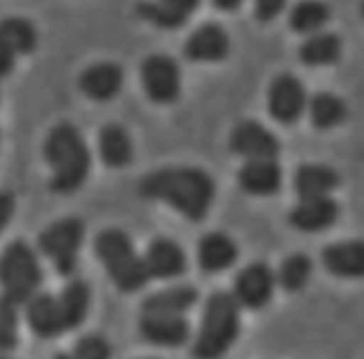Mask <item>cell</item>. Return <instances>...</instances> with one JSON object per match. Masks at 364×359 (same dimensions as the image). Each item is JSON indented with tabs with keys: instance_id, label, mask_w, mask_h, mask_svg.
Here are the masks:
<instances>
[{
	"instance_id": "f546056e",
	"label": "cell",
	"mask_w": 364,
	"mask_h": 359,
	"mask_svg": "<svg viewBox=\"0 0 364 359\" xmlns=\"http://www.w3.org/2000/svg\"><path fill=\"white\" fill-rule=\"evenodd\" d=\"M19 343L17 332V311L15 305L0 297V351H11Z\"/></svg>"
},
{
	"instance_id": "4fadbf2b",
	"label": "cell",
	"mask_w": 364,
	"mask_h": 359,
	"mask_svg": "<svg viewBox=\"0 0 364 359\" xmlns=\"http://www.w3.org/2000/svg\"><path fill=\"white\" fill-rule=\"evenodd\" d=\"M80 90L97 103H107L115 99L122 92L124 86V72L117 63H95L86 67L80 79H77Z\"/></svg>"
},
{
	"instance_id": "1f68e13d",
	"label": "cell",
	"mask_w": 364,
	"mask_h": 359,
	"mask_svg": "<svg viewBox=\"0 0 364 359\" xmlns=\"http://www.w3.org/2000/svg\"><path fill=\"white\" fill-rule=\"evenodd\" d=\"M287 6V0H255V17L257 21H274Z\"/></svg>"
},
{
	"instance_id": "4316f807",
	"label": "cell",
	"mask_w": 364,
	"mask_h": 359,
	"mask_svg": "<svg viewBox=\"0 0 364 359\" xmlns=\"http://www.w3.org/2000/svg\"><path fill=\"white\" fill-rule=\"evenodd\" d=\"M57 299H59V307H61L65 330H73L86 320L88 307H90V288H88L86 282L73 280L63 288V292Z\"/></svg>"
},
{
	"instance_id": "d590c367",
	"label": "cell",
	"mask_w": 364,
	"mask_h": 359,
	"mask_svg": "<svg viewBox=\"0 0 364 359\" xmlns=\"http://www.w3.org/2000/svg\"><path fill=\"white\" fill-rule=\"evenodd\" d=\"M360 13H363V17H364V2H363V6H360Z\"/></svg>"
},
{
	"instance_id": "9a60e30c",
	"label": "cell",
	"mask_w": 364,
	"mask_h": 359,
	"mask_svg": "<svg viewBox=\"0 0 364 359\" xmlns=\"http://www.w3.org/2000/svg\"><path fill=\"white\" fill-rule=\"evenodd\" d=\"M145 265L149 278H178L186 272V255L178 243L170 238H155L146 249Z\"/></svg>"
},
{
	"instance_id": "2e32d148",
	"label": "cell",
	"mask_w": 364,
	"mask_h": 359,
	"mask_svg": "<svg viewBox=\"0 0 364 359\" xmlns=\"http://www.w3.org/2000/svg\"><path fill=\"white\" fill-rule=\"evenodd\" d=\"M239 186L254 197H272L283 186V170L277 159L247 161L239 172Z\"/></svg>"
},
{
	"instance_id": "ac0fdd59",
	"label": "cell",
	"mask_w": 364,
	"mask_h": 359,
	"mask_svg": "<svg viewBox=\"0 0 364 359\" xmlns=\"http://www.w3.org/2000/svg\"><path fill=\"white\" fill-rule=\"evenodd\" d=\"M141 334L157 347H181L191 336V326L182 316H149L141 320Z\"/></svg>"
},
{
	"instance_id": "ba28073f",
	"label": "cell",
	"mask_w": 364,
	"mask_h": 359,
	"mask_svg": "<svg viewBox=\"0 0 364 359\" xmlns=\"http://www.w3.org/2000/svg\"><path fill=\"white\" fill-rule=\"evenodd\" d=\"M306 107H308V94L304 84L291 73L277 75L268 90V111L272 119H277L283 126H291L299 121Z\"/></svg>"
},
{
	"instance_id": "484cf974",
	"label": "cell",
	"mask_w": 364,
	"mask_h": 359,
	"mask_svg": "<svg viewBox=\"0 0 364 359\" xmlns=\"http://www.w3.org/2000/svg\"><path fill=\"white\" fill-rule=\"evenodd\" d=\"M331 19V6L323 0H299L291 9L289 26L297 34H318Z\"/></svg>"
},
{
	"instance_id": "603a6c76",
	"label": "cell",
	"mask_w": 364,
	"mask_h": 359,
	"mask_svg": "<svg viewBox=\"0 0 364 359\" xmlns=\"http://www.w3.org/2000/svg\"><path fill=\"white\" fill-rule=\"evenodd\" d=\"M197 290L193 287H172L159 290L143 301V314L149 316H182L197 303Z\"/></svg>"
},
{
	"instance_id": "30bf717a",
	"label": "cell",
	"mask_w": 364,
	"mask_h": 359,
	"mask_svg": "<svg viewBox=\"0 0 364 359\" xmlns=\"http://www.w3.org/2000/svg\"><path fill=\"white\" fill-rule=\"evenodd\" d=\"M230 150L247 161H268L279 157L281 140L262 123L243 121L230 134Z\"/></svg>"
},
{
	"instance_id": "277c9868",
	"label": "cell",
	"mask_w": 364,
	"mask_h": 359,
	"mask_svg": "<svg viewBox=\"0 0 364 359\" xmlns=\"http://www.w3.org/2000/svg\"><path fill=\"white\" fill-rule=\"evenodd\" d=\"M95 253L105 265L113 285L124 292H136L151 280L145 259L136 253L130 236L117 228H107L97 236Z\"/></svg>"
},
{
	"instance_id": "d4e9b609",
	"label": "cell",
	"mask_w": 364,
	"mask_h": 359,
	"mask_svg": "<svg viewBox=\"0 0 364 359\" xmlns=\"http://www.w3.org/2000/svg\"><path fill=\"white\" fill-rule=\"evenodd\" d=\"M99 150H101V159L105 161V165L115 167V170L126 167L132 161V140L128 132L117 123H109L101 130Z\"/></svg>"
},
{
	"instance_id": "3957f363",
	"label": "cell",
	"mask_w": 364,
	"mask_h": 359,
	"mask_svg": "<svg viewBox=\"0 0 364 359\" xmlns=\"http://www.w3.org/2000/svg\"><path fill=\"white\" fill-rule=\"evenodd\" d=\"M241 332V305L230 292H214L208 299L201 328L193 347L195 359H222Z\"/></svg>"
},
{
	"instance_id": "e0dca14e",
	"label": "cell",
	"mask_w": 364,
	"mask_h": 359,
	"mask_svg": "<svg viewBox=\"0 0 364 359\" xmlns=\"http://www.w3.org/2000/svg\"><path fill=\"white\" fill-rule=\"evenodd\" d=\"M323 265L337 278H364V241H346L325 247Z\"/></svg>"
},
{
	"instance_id": "83f0119b",
	"label": "cell",
	"mask_w": 364,
	"mask_h": 359,
	"mask_svg": "<svg viewBox=\"0 0 364 359\" xmlns=\"http://www.w3.org/2000/svg\"><path fill=\"white\" fill-rule=\"evenodd\" d=\"M308 109H310V119H312L314 128H318V130L337 128L348 117L346 103L339 96L331 94V92H318V94H314L312 101L308 103Z\"/></svg>"
},
{
	"instance_id": "8d00e7d4",
	"label": "cell",
	"mask_w": 364,
	"mask_h": 359,
	"mask_svg": "<svg viewBox=\"0 0 364 359\" xmlns=\"http://www.w3.org/2000/svg\"><path fill=\"white\" fill-rule=\"evenodd\" d=\"M0 359H6V358H0Z\"/></svg>"
},
{
	"instance_id": "6da1fadb",
	"label": "cell",
	"mask_w": 364,
	"mask_h": 359,
	"mask_svg": "<svg viewBox=\"0 0 364 359\" xmlns=\"http://www.w3.org/2000/svg\"><path fill=\"white\" fill-rule=\"evenodd\" d=\"M141 194L172 205L191 221H203L214 203L216 184L199 167H164L141 180Z\"/></svg>"
},
{
	"instance_id": "7402d4cb",
	"label": "cell",
	"mask_w": 364,
	"mask_h": 359,
	"mask_svg": "<svg viewBox=\"0 0 364 359\" xmlns=\"http://www.w3.org/2000/svg\"><path fill=\"white\" fill-rule=\"evenodd\" d=\"M239 257V249L230 236L224 232H212L199 243V263L205 272L218 274L228 270Z\"/></svg>"
},
{
	"instance_id": "44dd1931",
	"label": "cell",
	"mask_w": 364,
	"mask_h": 359,
	"mask_svg": "<svg viewBox=\"0 0 364 359\" xmlns=\"http://www.w3.org/2000/svg\"><path fill=\"white\" fill-rule=\"evenodd\" d=\"M201 0H157L139 4V15L164 30H176L186 23Z\"/></svg>"
},
{
	"instance_id": "8992f818",
	"label": "cell",
	"mask_w": 364,
	"mask_h": 359,
	"mask_svg": "<svg viewBox=\"0 0 364 359\" xmlns=\"http://www.w3.org/2000/svg\"><path fill=\"white\" fill-rule=\"evenodd\" d=\"M82 243H84V221L80 217H63L50 223L38 238L40 251L55 263L61 276L73 274Z\"/></svg>"
},
{
	"instance_id": "7c38bea8",
	"label": "cell",
	"mask_w": 364,
	"mask_h": 359,
	"mask_svg": "<svg viewBox=\"0 0 364 359\" xmlns=\"http://www.w3.org/2000/svg\"><path fill=\"white\" fill-rule=\"evenodd\" d=\"M230 53V38L218 23H205L195 30L186 44L184 57L193 63H218Z\"/></svg>"
},
{
	"instance_id": "9c48e42d",
	"label": "cell",
	"mask_w": 364,
	"mask_h": 359,
	"mask_svg": "<svg viewBox=\"0 0 364 359\" xmlns=\"http://www.w3.org/2000/svg\"><path fill=\"white\" fill-rule=\"evenodd\" d=\"M38 44L36 28L23 17H6L0 21V77L13 72L19 55L34 53Z\"/></svg>"
},
{
	"instance_id": "8fae6325",
	"label": "cell",
	"mask_w": 364,
	"mask_h": 359,
	"mask_svg": "<svg viewBox=\"0 0 364 359\" xmlns=\"http://www.w3.org/2000/svg\"><path fill=\"white\" fill-rule=\"evenodd\" d=\"M277 278L266 263H252L239 272L235 280V299L241 307L262 309L270 303L274 294Z\"/></svg>"
},
{
	"instance_id": "4dcf8cb0",
	"label": "cell",
	"mask_w": 364,
	"mask_h": 359,
	"mask_svg": "<svg viewBox=\"0 0 364 359\" xmlns=\"http://www.w3.org/2000/svg\"><path fill=\"white\" fill-rule=\"evenodd\" d=\"M72 359H111V345L97 334L84 336L75 343Z\"/></svg>"
},
{
	"instance_id": "7a4b0ae2",
	"label": "cell",
	"mask_w": 364,
	"mask_h": 359,
	"mask_svg": "<svg viewBox=\"0 0 364 359\" xmlns=\"http://www.w3.org/2000/svg\"><path fill=\"white\" fill-rule=\"evenodd\" d=\"M44 157L53 167L50 188L61 194L75 192L90 172V150L72 123H59L44 143Z\"/></svg>"
},
{
	"instance_id": "d6a6232c",
	"label": "cell",
	"mask_w": 364,
	"mask_h": 359,
	"mask_svg": "<svg viewBox=\"0 0 364 359\" xmlns=\"http://www.w3.org/2000/svg\"><path fill=\"white\" fill-rule=\"evenodd\" d=\"M15 214V199L9 192H0V232L9 226Z\"/></svg>"
},
{
	"instance_id": "f1b7e54d",
	"label": "cell",
	"mask_w": 364,
	"mask_h": 359,
	"mask_svg": "<svg viewBox=\"0 0 364 359\" xmlns=\"http://www.w3.org/2000/svg\"><path fill=\"white\" fill-rule=\"evenodd\" d=\"M312 276V259L304 253L287 257L279 272V282L287 292H297L308 285Z\"/></svg>"
},
{
	"instance_id": "cb8c5ba5",
	"label": "cell",
	"mask_w": 364,
	"mask_h": 359,
	"mask_svg": "<svg viewBox=\"0 0 364 359\" xmlns=\"http://www.w3.org/2000/svg\"><path fill=\"white\" fill-rule=\"evenodd\" d=\"M341 59V38L331 32H318L299 46V61L308 67H325Z\"/></svg>"
},
{
	"instance_id": "5b68a950",
	"label": "cell",
	"mask_w": 364,
	"mask_h": 359,
	"mask_svg": "<svg viewBox=\"0 0 364 359\" xmlns=\"http://www.w3.org/2000/svg\"><path fill=\"white\" fill-rule=\"evenodd\" d=\"M42 285V267L38 263L36 253L23 241L11 243L0 257V288L2 297L13 305L28 303L36 297Z\"/></svg>"
},
{
	"instance_id": "52a82bcc",
	"label": "cell",
	"mask_w": 364,
	"mask_h": 359,
	"mask_svg": "<svg viewBox=\"0 0 364 359\" xmlns=\"http://www.w3.org/2000/svg\"><path fill=\"white\" fill-rule=\"evenodd\" d=\"M141 79H143L146 96L157 105H172L181 96V67L168 55L146 57L141 65Z\"/></svg>"
},
{
	"instance_id": "5bb4252c",
	"label": "cell",
	"mask_w": 364,
	"mask_h": 359,
	"mask_svg": "<svg viewBox=\"0 0 364 359\" xmlns=\"http://www.w3.org/2000/svg\"><path fill=\"white\" fill-rule=\"evenodd\" d=\"M337 219H339V205L331 197L299 201V205L293 207L289 214V223L295 230L306 234L325 232L337 223Z\"/></svg>"
},
{
	"instance_id": "ffe728a7",
	"label": "cell",
	"mask_w": 364,
	"mask_h": 359,
	"mask_svg": "<svg viewBox=\"0 0 364 359\" xmlns=\"http://www.w3.org/2000/svg\"><path fill=\"white\" fill-rule=\"evenodd\" d=\"M28 322L40 338H55L68 332L59 299L53 294H36L28 301Z\"/></svg>"
},
{
	"instance_id": "836d02e7",
	"label": "cell",
	"mask_w": 364,
	"mask_h": 359,
	"mask_svg": "<svg viewBox=\"0 0 364 359\" xmlns=\"http://www.w3.org/2000/svg\"><path fill=\"white\" fill-rule=\"evenodd\" d=\"M214 4L222 11H237L243 4V0H214Z\"/></svg>"
},
{
	"instance_id": "e575fe53",
	"label": "cell",
	"mask_w": 364,
	"mask_h": 359,
	"mask_svg": "<svg viewBox=\"0 0 364 359\" xmlns=\"http://www.w3.org/2000/svg\"><path fill=\"white\" fill-rule=\"evenodd\" d=\"M55 359H72V355H63V353H61V355H57Z\"/></svg>"
},
{
	"instance_id": "d6986e66",
	"label": "cell",
	"mask_w": 364,
	"mask_h": 359,
	"mask_svg": "<svg viewBox=\"0 0 364 359\" xmlns=\"http://www.w3.org/2000/svg\"><path fill=\"white\" fill-rule=\"evenodd\" d=\"M339 186V174L328 167V165H318V163H306L295 172L293 178V188L301 201L308 199H323L331 197V192Z\"/></svg>"
}]
</instances>
